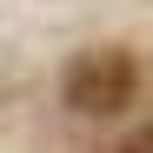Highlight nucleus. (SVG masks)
<instances>
[{"mask_svg": "<svg viewBox=\"0 0 153 153\" xmlns=\"http://www.w3.org/2000/svg\"><path fill=\"white\" fill-rule=\"evenodd\" d=\"M133 87H140V73H133V60H126V53H113V47L80 53V60L67 67V80H60L67 107H73V113H93V120L120 113L126 100H133Z\"/></svg>", "mask_w": 153, "mask_h": 153, "instance_id": "obj_1", "label": "nucleus"}, {"mask_svg": "<svg viewBox=\"0 0 153 153\" xmlns=\"http://www.w3.org/2000/svg\"><path fill=\"white\" fill-rule=\"evenodd\" d=\"M120 153H153V126H140V133H133V140H126Z\"/></svg>", "mask_w": 153, "mask_h": 153, "instance_id": "obj_2", "label": "nucleus"}]
</instances>
